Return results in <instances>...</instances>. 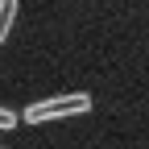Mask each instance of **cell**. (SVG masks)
I'll list each match as a JSON object with an SVG mask.
<instances>
[{"instance_id":"7a4b0ae2","label":"cell","mask_w":149,"mask_h":149,"mask_svg":"<svg viewBox=\"0 0 149 149\" xmlns=\"http://www.w3.org/2000/svg\"><path fill=\"white\" fill-rule=\"evenodd\" d=\"M17 0H0V42L8 37V29H13V17H17Z\"/></svg>"},{"instance_id":"3957f363","label":"cell","mask_w":149,"mask_h":149,"mask_svg":"<svg viewBox=\"0 0 149 149\" xmlns=\"http://www.w3.org/2000/svg\"><path fill=\"white\" fill-rule=\"evenodd\" d=\"M17 120H21V116H17V112H8V108H0V128H17Z\"/></svg>"},{"instance_id":"6da1fadb","label":"cell","mask_w":149,"mask_h":149,"mask_svg":"<svg viewBox=\"0 0 149 149\" xmlns=\"http://www.w3.org/2000/svg\"><path fill=\"white\" fill-rule=\"evenodd\" d=\"M87 108H91V95H83V91L50 95V100H37V104L25 108V124H50V120H62V116H79Z\"/></svg>"}]
</instances>
